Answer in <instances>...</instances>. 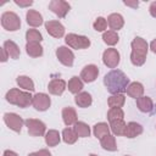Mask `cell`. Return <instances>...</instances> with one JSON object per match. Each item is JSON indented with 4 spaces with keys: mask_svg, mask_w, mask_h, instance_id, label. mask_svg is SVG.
<instances>
[{
    "mask_svg": "<svg viewBox=\"0 0 156 156\" xmlns=\"http://www.w3.org/2000/svg\"><path fill=\"white\" fill-rule=\"evenodd\" d=\"M104 84L108 93L113 94H123L127 91L129 83V78L121 69H111L104 77Z\"/></svg>",
    "mask_w": 156,
    "mask_h": 156,
    "instance_id": "cell-1",
    "label": "cell"
},
{
    "mask_svg": "<svg viewBox=\"0 0 156 156\" xmlns=\"http://www.w3.org/2000/svg\"><path fill=\"white\" fill-rule=\"evenodd\" d=\"M132 52H130V62L139 67L143 66L146 61V55H147V50H149V44L146 43L145 39L140 38V37H135L132 43Z\"/></svg>",
    "mask_w": 156,
    "mask_h": 156,
    "instance_id": "cell-2",
    "label": "cell"
},
{
    "mask_svg": "<svg viewBox=\"0 0 156 156\" xmlns=\"http://www.w3.org/2000/svg\"><path fill=\"white\" fill-rule=\"evenodd\" d=\"M6 101L10 102L11 105H16L21 108H26L33 102V96L30 95L29 91H22L17 88L10 89L6 93Z\"/></svg>",
    "mask_w": 156,
    "mask_h": 156,
    "instance_id": "cell-3",
    "label": "cell"
},
{
    "mask_svg": "<svg viewBox=\"0 0 156 156\" xmlns=\"http://www.w3.org/2000/svg\"><path fill=\"white\" fill-rule=\"evenodd\" d=\"M1 26L9 32H15L21 27V20L17 13L12 11H5L1 15Z\"/></svg>",
    "mask_w": 156,
    "mask_h": 156,
    "instance_id": "cell-4",
    "label": "cell"
},
{
    "mask_svg": "<svg viewBox=\"0 0 156 156\" xmlns=\"http://www.w3.org/2000/svg\"><path fill=\"white\" fill-rule=\"evenodd\" d=\"M65 41L66 44L72 48V49H77V50H82V49H88L90 46V40L88 37L85 35H78L74 33H69L65 37Z\"/></svg>",
    "mask_w": 156,
    "mask_h": 156,
    "instance_id": "cell-5",
    "label": "cell"
},
{
    "mask_svg": "<svg viewBox=\"0 0 156 156\" xmlns=\"http://www.w3.org/2000/svg\"><path fill=\"white\" fill-rule=\"evenodd\" d=\"M24 123H26V127L28 129L29 135H32V136H41V135L46 134V126L40 119L28 118V119L24 121Z\"/></svg>",
    "mask_w": 156,
    "mask_h": 156,
    "instance_id": "cell-6",
    "label": "cell"
},
{
    "mask_svg": "<svg viewBox=\"0 0 156 156\" xmlns=\"http://www.w3.org/2000/svg\"><path fill=\"white\" fill-rule=\"evenodd\" d=\"M4 122L5 124L13 132L16 133H20L22 127H23V119L21 116H18L17 113H13V112H6L4 115Z\"/></svg>",
    "mask_w": 156,
    "mask_h": 156,
    "instance_id": "cell-7",
    "label": "cell"
},
{
    "mask_svg": "<svg viewBox=\"0 0 156 156\" xmlns=\"http://www.w3.org/2000/svg\"><path fill=\"white\" fill-rule=\"evenodd\" d=\"M119 60H121V56L117 49L110 48V49H106L102 54V62L108 68H116L119 63Z\"/></svg>",
    "mask_w": 156,
    "mask_h": 156,
    "instance_id": "cell-8",
    "label": "cell"
},
{
    "mask_svg": "<svg viewBox=\"0 0 156 156\" xmlns=\"http://www.w3.org/2000/svg\"><path fill=\"white\" fill-rule=\"evenodd\" d=\"M56 57L57 60L67 67H72L73 62H74V54L72 52L71 49H68L67 46H58L56 49Z\"/></svg>",
    "mask_w": 156,
    "mask_h": 156,
    "instance_id": "cell-9",
    "label": "cell"
},
{
    "mask_svg": "<svg viewBox=\"0 0 156 156\" xmlns=\"http://www.w3.org/2000/svg\"><path fill=\"white\" fill-rule=\"evenodd\" d=\"M69 9H71L69 4L63 0H51L49 2V10H51L60 18H63L68 13Z\"/></svg>",
    "mask_w": 156,
    "mask_h": 156,
    "instance_id": "cell-10",
    "label": "cell"
},
{
    "mask_svg": "<svg viewBox=\"0 0 156 156\" xmlns=\"http://www.w3.org/2000/svg\"><path fill=\"white\" fill-rule=\"evenodd\" d=\"M32 105H33V107L37 111H46L50 107V105H51V100H50L48 94H45V93H37L33 96Z\"/></svg>",
    "mask_w": 156,
    "mask_h": 156,
    "instance_id": "cell-11",
    "label": "cell"
},
{
    "mask_svg": "<svg viewBox=\"0 0 156 156\" xmlns=\"http://www.w3.org/2000/svg\"><path fill=\"white\" fill-rule=\"evenodd\" d=\"M46 32L54 38H61L65 35V27L58 21H48L45 22Z\"/></svg>",
    "mask_w": 156,
    "mask_h": 156,
    "instance_id": "cell-12",
    "label": "cell"
},
{
    "mask_svg": "<svg viewBox=\"0 0 156 156\" xmlns=\"http://www.w3.org/2000/svg\"><path fill=\"white\" fill-rule=\"evenodd\" d=\"M99 76V68L95 65H87L80 72V79L85 83L94 82Z\"/></svg>",
    "mask_w": 156,
    "mask_h": 156,
    "instance_id": "cell-13",
    "label": "cell"
},
{
    "mask_svg": "<svg viewBox=\"0 0 156 156\" xmlns=\"http://www.w3.org/2000/svg\"><path fill=\"white\" fill-rule=\"evenodd\" d=\"M66 82L61 78H54L48 84V90L52 95H62L66 89Z\"/></svg>",
    "mask_w": 156,
    "mask_h": 156,
    "instance_id": "cell-14",
    "label": "cell"
},
{
    "mask_svg": "<svg viewBox=\"0 0 156 156\" xmlns=\"http://www.w3.org/2000/svg\"><path fill=\"white\" fill-rule=\"evenodd\" d=\"M62 119H63V123L66 124V126H74L78 121V117H77V112H76V110L73 108V107H71V106H68V107H63V110H62Z\"/></svg>",
    "mask_w": 156,
    "mask_h": 156,
    "instance_id": "cell-15",
    "label": "cell"
},
{
    "mask_svg": "<svg viewBox=\"0 0 156 156\" xmlns=\"http://www.w3.org/2000/svg\"><path fill=\"white\" fill-rule=\"evenodd\" d=\"M136 107L144 113H150L154 110V102L149 96H140L136 99Z\"/></svg>",
    "mask_w": 156,
    "mask_h": 156,
    "instance_id": "cell-16",
    "label": "cell"
},
{
    "mask_svg": "<svg viewBox=\"0 0 156 156\" xmlns=\"http://www.w3.org/2000/svg\"><path fill=\"white\" fill-rule=\"evenodd\" d=\"M107 24L111 28V30H118L124 26V20L122 17V15L119 13H111L107 17Z\"/></svg>",
    "mask_w": 156,
    "mask_h": 156,
    "instance_id": "cell-17",
    "label": "cell"
},
{
    "mask_svg": "<svg viewBox=\"0 0 156 156\" xmlns=\"http://www.w3.org/2000/svg\"><path fill=\"white\" fill-rule=\"evenodd\" d=\"M74 102L78 107H82V108H85V107H89L93 102V98L91 95L88 93V91H80L79 94L76 95L74 98Z\"/></svg>",
    "mask_w": 156,
    "mask_h": 156,
    "instance_id": "cell-18",
    "label": "cell"
},
{
    "mask_svg": "<svg viewBox=\"0 0 156 156\" xmlns=\"http://www.w3.org/2000/svg\"><path fill=\"white\" fill-rule=\"evenodd\" d=\"M27 23L32 27H39L43 24V16L35 10H28L26 15Z\"/></svg>",
    "mask_w": 156,
    "mask_h": 156,
    "instance_id": "cell-19",
    "label": "cell"
},
{
    "mask_svg": "<svg viewBox=\"0 0 156 156\" xmlns=\"http://www.w3.org/2000/svg\"><path fill=\"white\" fill-rule=\"evenodd\" d=\"M143 94H144V87L139 82H133L127 88V95L133 99H138V98L143 96Z\"/></svg>",
    "mask_w": 156,
    "mask_h": 156,
    "instance_id": "cell-20",
    "label": "cell"
},
{
    "mask_svg": "<svg viewBox=\"0 0 156 156\" xmlns=\"http://www.w3.org/2000/svg\"><path fill=\"white\" fill-rule=\"evenodd\" d=\"M141 133H143V127L139 123H136V122H129V123H127L124 136L132 139V138H135V136L140 135Z\"/></svg>",
    "mask_w": 156,
    "mask_h": 156,
    "instance_id": "cell-21",
    "label": "cell"
},
{
    "mask_svg": "<svg viewBox=\"0 0 156 156\" xmlns=\"http://www.w3.org/2000/svg\"><path fill=\"white\" fill-rule=\"evenodd\" d=\"M100 145L102 146L104 150L107 151H116L117 150V144L113 134H107L100 139Z\"/></svg>",
    "mask_w": 156,
    "mask_h": 156,
    "instance_id": "cell-22",
    "label": "cell"
},
{
    "mask_svg": "<svg viewBox=\"0 0 156 156\" xmlns=\"http://www.w3.org/2000/svg\"><path fill=\"white\" fill-rule=\"evenodd\" d=\"M126 128H127V124L124 123L123 119H117V121L110 122V129H111L113 135H117V136L124 135Z\"/></svg>",
    "mask_w": 156,
    "mask_h": 156,
    "instance_id": "cell-23",
    "label": "cell"
},
{
    "mask_svg": "<svg viewBox=\"0 0 156 156\" xmlns=\"http://www.w3.org/2000/svg\"><path fill=\"white\" fill-rule=\"evenodd\" d=\"M26 52L30 57H40L43 55V46L40 45V43H27Z\"/></svg>",
    "mask_w": 156,
    "mask_h": 156,
    "instance_id": "cell-24",
    "label": "cell"
},
{
    "mask_svg": "<svg viewBox=\"0 0 156 156\" xmlns=\"http://www.w3.org/2000/svg\"><path fill=\"white\" fill-rule=\"evenodd\" d=\"M126 102V98L123 94H113L107 99V105L110 108H121Z\"/></svg>",
    "mask_w": 156,
    "mask_h": 156,
    "instance_id": "cell-25",
    "label": "cell"
},
{
    "mask_svg": "<svg viewBox=\"0 0 156 156\" xmlns=\"http://www.w3.org/2000/svg\"><path fill=\"white\" fill-rule=\"evenodd\" d=\"M16 83L18 84L20 88H22L27 91H33L34 90V82L28 76H18L16 78Z\"/></svg>",
    "mask_w": 156,
    "mask_h": 156,
    "instance_id": "cell-26",
    "label": "cell"
},
{
    "mask_svg": "<svg viewBox=\"0 0 156 156\" xmlns=\"http://www.w3.org/2000/svg\"><path fill=\"white\" fill-rule=\"evenodd\" d=\"M4 48L6 49V51L9 52V55H10L11 58L16 60V58L20 57L21 51H20L18 45H17L15 41H12V40H6V41L4 43Z\"/></svg>",
    "mask_w": 156,
    "mask_h": 156,
    "instance_id": "cell-27",
    "label": "cell"
},
{
    "mask_svg": "<svg viewBox=\"0 0 156 156\" xmlns=\"http://www.w3.org/2000/svg\"><path fill=\"white\" fill-rule=\"evenodd\" d=\"M83 89V80L80 79V77H72L69 80H68V90L72 93V94H79Z\"/></svg>",
    "mask_w": 156,
    "mask_h": 156,
    "instance_id": "cell-28",
    "label": "cell"
},
{
    "mask_svg": "<svg viewBox=\"0 0 156 156\" xmlns=\"http://www.w3.org/2000/svg\"><path fill=\"white\" fill-rule=\"evenodd\" d=\"M93 133L94 135L98 138V139H101L102 136L110 134V126L105 122H100V123H96L94 127H93Z\"/></svg>",
    "mask_w": 156,
    "mask_h": 156,
    "instance_id": "cell-29",
    "label": "cell"
},
{
    "mask_svg": "<svg viewBox=\"0 0 156 156\" xmlns=\"http://www.w3.org/2000/svg\"><path fill=\"white\" fill-rule=\"evenodd\" d=\"M61 140V135L57 130L55 129H50L46 132L45 134V143L48 146H56Z\"/></svg>",
    "mask_w": 156,
    "mask_h": 156,
    "instance_id": "cell-30",
    "label": "cell"
},
{
    "mask_svg": "<svg viewBox=\"0 0 156 156\" xmlns=\"http://www.w3.org/2000/svg\"><path fill=\"white\" fill-rule=\"evenodd\" d=\"M73 129H74L76 134L78 135V138H87V136L90 135V127H89L87 123H84V122L78 121V122L74 124Z\"/></svg>",
    "mask_w": 156,
    "mask_h": 156,
    "instance_id": "cell-31",
    "label": "cell"
},
{
    "mask_svg": "<svg viewBox=\"0 0 156 156\" xmlns=\"http://www.w3.org/2000/svg\"><path fill=\"white\" fill-rule=\"evenodd\" d=\"M102 40H104L105 44L113 46V45H116L118 43L119 38H118L117 32H115V30H106L102 34Z\"/></svg>",
    "mask_w": 156,
    "mask_h": 156,
    "instance_id": "cell-32",
    "label": "cell"
},
{
    "mask_svg": "<svg viewBox=\"0 0 156 156\" xmlns=\"http://www.w3.org/2000/svg\"><path fill=\"white\" fill-rule=\"evenodd\" d=\"M62 139H63V141L66 144H74L77 141V139H78V135L76 134L74 129L67 127V128H65L62 130Z\"/></svg>",
    "mask_w": 156,
    "mask_h": 156,
    "instance_id": "cell-33",
    "label": "cell"
},
{
    "mask_svg": "<svg viewBox=\"0 0 156 156\" xmlns=\"http://www.w3.org/2000/svg\"><path fill=\"white\" fill-rule=\"evenodd\" d=\"M26 39L27 43H40L43 40V35L37 29H28L26 32Z\"/></svg>",
    "mask_w": 156,
    "mask_h": 156,
    "instance_id": "cell-34",
    "label": "cell"
},
{
    "mask_svg": "<svg viewBox=\"0 0 156 156\" xmlns=\"http://www.w3.org/2000/svg\"><path fill=\"white\" fill-rule=\"evenodd\" d=\"M124 112L122 108H110L107 112V119L108 122H113L117 119H123Z\"/></svg>",
    "mask_w": 156,
    "mask_h": 156,
    "instance_id": "cell-35",
    "label": "cell"
},
{
    "mask_svg": "<svg viewBox=\"0 0 156 156\" xmlns=\"http://www.w3.org/2000/svg\"><path fill=\"white\" fill-rule=\"evenodd\" d=\"M93 27L96 32H106L107 28V21L104 17H98L95 22L93 23Z\"/></svg>",
    "mask_w": 156,
    "mask_h": 156,
    "instance_id": "cell-36",
    "label": "cell"
},
{
    "mask_svg": "<svg viewBox=\"0 0 156 156\" xmlns=\"http://www.w3.org/2000/svg\"><path fill=\"white\" fill-rule=\"evenodd\" d=\"M28 156H51V154L49 152V150H46V149H41V150L37 151V152H32V154H29Z\"/></svg>",
    "mask_w": 156,
    "mask_h": 156,
    "instance_id": "cell-37",
    "label": "cell"
},
{
    "mask_svg": "<svg viewBox=\"0 0 156 156\" xmlns=\"http://www.w3.org/2000/svg\"><path fill=\"white\" fill-rule=\"evenodd\" d=\"M15 4L18 5L20 7H29L33 4V1L32 0H26V1H23V0H15Z\"/></svg>",
    "mask_w": 156,
    "mask_h": 156,
    "instance_id": "cell-38",
    "label": "cell"
},
{
    "mask_svg": "<svg viewBox=\"0 0 156 156\" xmlns=\"http://www.w3.org/2000/svg\"><path fill=\"white\" fill-rule=\"evenodd\" d=\"M123 4H124L126 6H130V7H133V9H136V7L139 6V1H136V0H134V1H127V0H124Z\"/></svg>",
    "mask_w": 156,
    "mask_h": 156,
    "instance_id": "cell-39",
    "label": "cell"
},
{
    "mask_svg": "<svg viewBox=\"0 0 156 156\" xmlns=\"http://www.w3.org/2000/svg\"><path fill=\"white\" fill-rule=\"evenodd\" d=\"M149 11H150V15H151L152 17H155V18H156V1H154V2H151V4H150Z\"/></svg>",
    "mask_w": 156,
    "mask_h": 156,
    "instance_id": "cell-40",
    "label": "cell"
},
{
    "mask_svg": "<svg viewBox=\"0 0 156 156\" xmlns=\"http://www.w3.org/2000/svg\"><path fill=\"white\" fill-rule=\"evenodd\" d=\"M1 54H2V57H1V62H6L7 61V58L10 57V55H9V52L6 51V49L2 46V49H1Z\"/></svg>",
    "mask_w": 156,
    "mask_h": 156,
    "instance_id": "cell-41",
    "label": "cell"
},
{
    "mask_svg": "<svg viewBox=\"0 0 156 156\" xmlns=\"http://www.w3.org/2000/svg\"><path fill=\"white\" fill-rule=\"evenodd\" d=\"M4 156H18V155L12 150H5L4 151Z\"/></svg>",
    "mask_w": 156,
    "mask_h": 156,
    "instance_id": "cell-42",
    "label": "cell"
},
{
    "mask_svg": "<svg viewBox=\"0 0 156 156\" xmlns=\"http://www.w3.org/2000/svg\"><path fill=\"white\" fill-rule=\"evenodd\" d=\"M150 49H151V51H152V52H155V54H156V39H154V40L150 43Z\"/></svg>",
    "mask_w": 156,
    "mask_h": 156,
    "instance_id": "cell-43",
    "label": "cell"
},
{
    "mask_svg": "<svg viewBox=\"0 0 156 156\" xmlns=\"http://www.w3.org/2000/svg\"><path fill=\"white\" fill-rule=\"evenodd\" d=\"M89 156H98V155H94V154H91V155H89Z\"/></svg>",
    "mask_w": 156,
    "mask_h": 156,
    "instance_id": "cell-44",
    "label": "cell"
},
{
    "mask_svg": "<svg viewBox=\"0 0 156 156\" xmlns=\"http://www.w3.org/2000/svg\"><path fill=\"white\" fill-rule=\"evenodd\" d=\"M126 156H129V155H126Z\"/></svg>",
    "mask_w": 156,
    "mask_h": 156,
    "instance_id": "cell-45",
    "label": "cell"
}]
</instances>
